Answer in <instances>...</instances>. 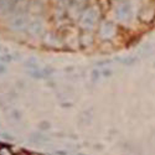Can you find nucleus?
Returning a JSON list of instances; mask_svg holds the SVG:
<instances>
[{
    "label": "nucleus",
    "mask_w": 155,
    "mask_h": 155,
    "mask_svg": "<svg viewBox=\"0 0 155 155\" xmlns=\"http://www.w3.org/2000/svg\"><path fill=\"white\" fill-rule=\"evenodd\" d=\"M97 18H98V11L96 8H89L88 10H86L83 12V15L81 18V26L83 29H92L94 25H96V21H97Z\"/></svg>",
    "instance_id": "f03ea898"
},
{
    "label": "nucleus",
    "mask_w": 155,
    "mask_h": 155,
    "mask_svg": "<svg viewBox=\"0 0 155 155\" xmlns=\"http://www.w3.org/2000/svg\"><path fill=\"white\" fill-rule=\"evenodd\" d=\"M4 71H5V68H4L3 66H0V73H3Z\"/></svg>",
    "instance_id": "f8f14e48"
},
{
    "label": "nucleus",
    "mask_w": 155,
    "mask_h": 155,
    "mask_svg": "<svg viewBox=\"0 0 155 155\" xmlns=\"http://www.w3.org/2000/svg\"><path fill=\"white\" fill-rule=\"evenodd\" d=\"M26 24H28V20L25 16H16L11 20L10 22V26L12 29H15V30H21L24 29L25 26H26Z\"/></svg>",
    "instance_id": "423d86ee"
},
{
    "label": "nucleus",
    "mask_w": 155,
    "mask_h": 155,
    "mask_svg": "<svg viewBox=\"0 0 155 155\" xmlns=\"http://www.w3.org/2000/svg\"><path fill=\"white\" fill-rule=\"evenodd\" d=\"M139 18H140V20H143L144 22H150L155 18V10L153 8H144L143 10L140 11Z\"/></svg>",
    "instance_id": "39448f33"
},
{
    "label": "nucleus",
    "mask_w": 155,
    "mask_h": 155,
    "mask_svg": "<svg viewBox=\"0 0 155 155\" xmlns=\"http://www.w3.org/2000/svg\"><path fill=\"white\" fill-rule=\"evenodd\" d=\"M28 30L31 35L34 36H38V35H41L42 31H44V25L41 21H38V20H34L29 24V26H28Z\"/></svg>",
    "instance_id": "20e7f679"
},
{
    "label": "nucleus",
    "mask_w": 155,
    "mask_h": 155,
    "mask_svg": "<svg viewBox=\"0 0 155 155\" xmlns=\"http://www.w3.org/2000/svg\"><path fill=\"white\" fill-rule=\"evenodd\" d=\"M120 61H123V63H125V64H132V63H134L135 58L134 57H125V58H120Z\"/></svg>",
    "instance_id": "1a4fd4ad"
},
{
    "label": "nucleus",
    "mask_w": 155,
    "mask_h": 155,
    "mask_svg": "<svg viewBox=\"0 0 155 155\" xmlns=\"http://www.w3.org/2000/svg\"><path fill=\"white\" fill-rule=\"evenodd\" d=\"M10 6H11L10 0H0V14H5L10 9Z\"/></svg>",
    "instance_id": "0eeeda50"
},
{
    "label": "nucleus",
    "mask_w": 155,
    "mask_h": 155,
    "mask_svg": "<svg viewBox=\"0 0 155 155\" xmlns=\"http://www.w3.org/2000/svg\"><path fill=\"white\" fill-rule=\"evenodd\" d=\"M0 148H2V145H0Z\"/></svg>",
    "instance_id": "ddd939ff"
},
{
    "label": "nucleus",
    "mask_w": 155,
    "mask_h": 155,
    "mask_svg": "<svg viewBox=\"0 0 155 155\" xmlns=\"http://www.w3.org/2000/svg\"><path fill=\"white\" fill-rule=\"evenodd\" d=\"M15 155H29L28 153H25V151H19L18 154H15Z\"/></svg>",
    "instance_id": "9b49d317"
},
{
    "label": "nucleus",
    "mask_w": 155,
    "mask_h": 155,
    "mask_svg": "<svg viewBox=\"0 0 155 155\" xmlns=\"http://www.w3.org/2000/svg\"><path fill=\"white\" fill-rule=\"evenodd\" d=\"M115 16L120 21H130L134 16V9L130 3H120L115 8Z\"/></svg>",
    "instance_id": "f257e3e1"
},
{
    "label": "nucleus",
    "mask_w": 155,
    "mask_h": 155,
    "mask_svg": "<svg viewBox=\"0 0 155 155\" xmlns=\"http://www.w3.org/2000/svg\"><path fill=\"white\" fill-rule=\"evenodd\" d=\"M115 31H117V29H115V25L113 22H104L102 24L99 29V35L103 38H110L115 35Z\"/></svg>",
    "instance_id": "7ed1b4c3"
},
{
    "label": "nucleus",
    "mask_w": 155,
    "mask_h": 155,
    "mask_svg": "<svg viewBox=\"0 0 155 155\" xmlns=\"http://www.w3.org/2000/svg\"><path fill=\"white\" fill-rule=\"evenodd\" d=\"M0 155H14V151L8 147H2L0 148Z\"/></svg>",
    "instance_id": "6e6552de"
},
{
    "label": "nucleus",
    "mask_w": 155,
    "mask_h": 155,
    "mask_svg": "<svg viewBox=\"0 0 155 155\" xmlns=\"http://www.w3.org/2000/svg\"><path fill=\"white\" fill-rule=\"evenodd\" d=\"M26 66H30V67H36V62H35V58H30L26 63Z\"/></svg>",
    "instance_id": "9d476101"
}]
</instances>
